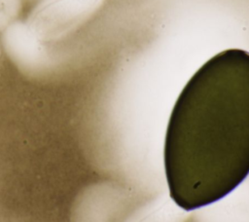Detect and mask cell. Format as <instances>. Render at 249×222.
<instances>
[{"label":"cell","instance_id":"1","mask_svg":"<svg viewBox=\"0 0 249 222\" xmlns=\"http://www.w3.org/2000/svg\"><path fill=\"white\" fill-rule=\"evenodd\" d=\"M163 152L170 198L187 211L223 199L248 176V52L225 50L191 77L171 111Z\"/></svg>","mask_w":249,"mask_h":222}]
</instances>
